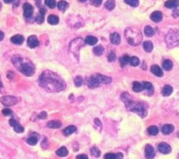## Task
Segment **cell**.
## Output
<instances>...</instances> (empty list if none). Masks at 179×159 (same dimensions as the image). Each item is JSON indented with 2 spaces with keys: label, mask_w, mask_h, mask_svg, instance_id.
<instances>
[{
  "label": "cell",
  "mask_w": 179,
  "mask_h": 159,
  "mask_svg": "<svg viewBox=\"0 0 179 159\" xmlns=\"http://www.w3.org/2000/svg\"><path fill=\"white\" fill-rule=\"evenodd\" d=\"M39 83L40 86L50 92H58L63 90L66 87L65 82L57 74L49 71H44L40 75Z\"/></svg>",
  "instance_id": "1"
},
{
  "label": "cell",
  "mask_w": 179,
  "mask_h": 159,
  "mask_svg": "<svg viewBox=\"0 0 179 159\" xmlns=\"http://www.w3.org/2000/svg\"><path fill=\"white\" fill-rule=\"evenodd\" d=\"M12 61V64L16 66V68L19 71H20L24 75L30 77L34 74L35 70H34L33 64L30 61L21 58L19 57H13Z\"/></svg>",
  "instance_id": "2"
},
{
  "label": "cell",
  "mask_w": 179,
  "mask_h": 159,
  "mask_svg": "<svg viewBox=\"0 0 179 159\" xmlns=\"http://www.w3.org/2000/svg\"><path fill=\"white\" fill-rule=\"evenodd\" d=\"M122 100L124 101L127 108L129 110H132L135 113H137L139 116H141L142 117H145L146 115H147V111L146 110L144 109V107H142L140 103H137L135 102H133V101H130L129 100V96L128 93H123L122 96Z\"/></svg>",
  "instance_id": "3"
},
{
  "label": "cell",
  "mask_w": 179,
  "mask_h": 159,
  "mask_svg": "<svg viewBox=\"0 0 179 159\" xmlns=\"http://www.w3.org/2000/svg\"><path fill=\"white\" fill-rule=\"evenodd\" d=\"M125 38L128 43L131 45H137L142 41V34L139 30L135 28H128L125 31Z\"/></svg>",
  "instance_id": "4"
},
{
  "label": "cell",
  "mask_w": 179,
  "mask_h": 159,
  "mask_svg": "<svg viewBox=\"0 0 179 159\" xmlns=\"http://www.w3.org/2000/svg\"><path fill=\"white\" fill-rule=\"evenodd\" d=\"M0 102L6 106H11V105L16 104L18 102V99L12 96H6V97H2L0 98Z\"/></svg>",
  "instance_id": "5"
},
{
  "label": "cell",
  "mask_w": 179,
  "mask_h": 159,
  "mask_svg": "<svg viewBox=\"0 0 179 159\" xmlns=\"http://www.w3.org/2000/svg\"><path fill=\"white\" fill-rule=\"evenodd\" d=\"M23 10H24V16L26 19H29L33 16V7L32 6V5H30L29 3H26L23 5Z\"/></svg>",
  "instance_id": "6"
},
{
  "label": "cell",
  "mask_w": 179,
  "mask_h": 159,
  "mask_svg": "<svg viewBox=\"0 0 179 159\" xmlns=\"http://www.w3.org/2000/svg\"><path fill=\"white\" fill-rule=\"evenodd\" d=\"M94 77V78L96 79V81L99 84H109L112 81L111 77H106V76H102V75H100V74H97V75H95Z\"/></svg>",
  "instance_id": "7"
},
{
  "label": "cell",
  "mask_w": 179,
  "mask_h": 159,
  "mask_svg": "<svg viewBox=\"0 0 179 159\" xmlns=\"http://www.w3.org/2000/svg\"><path fill=\"white\" fill-rule=\"evenodd\" d=\"M10 124H11V126L13 127L14 130H15L17 133H22V132H24V127H23L20 123H19L15 119H11V120H10Z\"/></svg>",
  "instance_id": "8"
},
{
  "label": "cell",
  "mask_w": 179,
  "mask_h": 159,
  "mask_svg": "<svg viewBox=\"0 0 179 159\" xmlns=\"http://www.w3.org/2000/svg\"><path fill=\"white\" fill-rule=\"evenodd\" d=\"M158 150L162 154H169L171 151V147L166 143H161L158 144Z\"/></svg>",
  "instance_id": "9"
},
{
  "label": "cell",
  "mask_w": 179,
  "mask_h": 159,
  "mask_svg": "<svg viewBox=\"0 0 179 159\" xmlns=\"http://www.w3.org/2000/svg\"><path fill=\"white\" fill-rule=\"evenodd\" d=\"M155 153V150H154V148L149 145V144H147L146 147H145V156L147 159H152L154 158Z\"/></svg>",
  "instance_id": "10"
},
{
  "label": "cell",
  "mask_w": 179,
  "mask_h": 159,
  "mask_svg": "<svg viewBox=\"0 0 179 159\" xmlns=\"http://www.w3.org/2000/svg\"><path fill=\"white\" fill-rule=\"evenodd\" d=\"M27 45L30 48H36L37 46H39L40 42L36 36H30L27 39Z\"/></svg>",
  "instance_id": "11"
},
{
  "label": "cell",
  "mask_w": 179,
  "mask_h": 159,
  "mask_svg": "<svg viewBox=\"0 0 179 159\" xmlns=\"http://www.w3.org/2000/svg\"><path fill=\"white\" fill-rule=\"evenodd\" d=\"M150 19H151L152 21H154L155 23H158V22L162 21V13L161 12H158V11L154 12L150 15Z\"/></svg>",
  "instance_id": "12"
},
{
  "label": "cell",
  "mask_w": 179,
  "mask_h": 159,
  "mask_svg": "<svg viewBox=\"0 0 179 159\" xmlns=\"http://www.w3.org/2000/svg\"><path fill=\"white\" fill-rule=\"evenodd\" d=\"M150 71L156 77H162L163 76V72L158 65H152L150 68Z\"/></svg>",
  "instance_id": "13"
},
{
  "label": "cell",
  "mask_w": 179,
  "mask_h": 159,
  "mask_svg": "<svg viewBox=\"0 0 179 159\" xmlns=\"http://www.w3.org/2000/svg\"><path fill=\"white\" fill-rule=\"evenodd\" d=\"M178 5H179L178 0H168V1H166L165 4H164L165 7H167V8H169V9L177 8Z\"/></svg>",
  "instance_id": "14"
},
{
  "label": "cell",
  "mask_w": 179,
  "mask_h": 159,
  "mask_svg": "<svg viewBox=\"0 0 179 159\" xmlns=\"http://www.w3.org/2000/svg\"><path fill=\"white\" fill-rule=\"evenodd\" d=\"M24 40H25V38L21 35H15V36L11 38V41L15 45H22Z\"/></svg>",
  "instance_id": "15"
},
{
  "label": "cell",
  "mask_w": 179,
  "mask_h": 159,
  "mask_svg": "<svg viewBox=\"0 0 179 159\" xmlns=\"http://www.w3.org/2000/svg\"><path fill=\"white\" fill-rule=\"evenodd\" d=\"M173 130H174V126L172 124H165L162 128V132L164 135H169V134L172 133Z\"/></svg>",
  "instance_id": "16"
},
{
  "label": "cell",
  "mask_w": 179,
  "mask_h": 159,
  "mask_svg": "<svg viewBox=\"0 0 179 159\" xmlns=\"http://www.w3.org/2000/svg\"><path fill=\"white\" fill-rule=\"evenodd\" d=\"M45 14H46V10L44 8H41L40 11L39 15L36 18V22L38 24H42L44 22V20H45Z\"/></svg>",
  "instance_id": "17"
},
{
  "label": "cell",
  "mask_w": 179,
  "mask_h": 159,
  "mask_svg": "<svg viewBox=\"0 0 179 159\" xmlns=\"http://www.w3.org/2000/svg\"><path fill=\"white\" fill-rule=\"evenodd\" d=\"M110 40H111V43L114 44V45H119L120 42H121V37L118 33L114 32V33H112L110 35Z\"/></svg>",
  "instance_id": "18"
},
{
  "label": "cell",
  "mask_w": 179,
  "mask_h": 159,
  "mask_svg": "<svg viewBox=\"0 0 179 159\" xmlns=\"http://www.w3.org/2000/svg\"><path fill=\"white\" fill-rule=\"evenodd\" d=\"M76 130H77V128H76L74 125H69V126H67V127L63 130V133H64L66 136H69V135L74 133Z\"/></svg>",
  "instance_id": "19"
},
{
  "label": "cell",
  "mask_w": 179,
  "mask_h": 159,
  "mask_svg": "<svg viewBox=\"0 0 179 159\" xmlns=\"http://www.w3.org/2000/svg\"><path fill=\"white\" fill-rule=\"evenodd\" d=\"M97 42H98L97 38H95L94 36H87L85 39V43L89 45H94Z\"/></svg>",
  "instance_id": "20"
},
{
  "label": "cell",
  "mask_w": 179,
  "mask_h": 159,
  "mask_svg": "<svg viewBox=\"0 0 179 159\" xmlns=\"http://www.w3.org/2000/svg\"><path fill=\"white\" fill-rule=\"evenodd\" d=\"M47 21H48V23H49L50 25H58V24H59L60 19H59V18H58L57 16H55V15H50V16L48 17V19H47Z\"/></svg>",
  "instance_id": "21"
},
{
  "label": "cell",
  "mask_w": 179,
  "mask_h": 159,
  "mask_svg": "<svg viewBox=\"0 0 179 159\" xmlns=\"http://www.w3.org/2000/svg\"><path fill=\"white\" fill-rule=\"evenodd\" d=\"M61 123L60 121H50L47 123V126L51 129H59L61 127Z\"/></svg>",
  "instance_id": "22"
},
{
  "label": "cell",
  "mask_w": 179,
  "mask_h": 159,
  "mask_svg": "<svg viewBox=\"0 0 179 159\" xmlns=\"http://www.w3.org/2000/svg\"><path fill=\"white\" fill-rule=\"evenodd\" d=\"M38 136H34V135L28 137L27 140H26L27 143L30 144V145H36V144L38 143V141H39V137H38Z\"/></svg>",
  "instance_id": "23"
},
{
  "label": "cell",
  "mask_w": 179,
  "mask_h": 159,
  "mask_svg": "<svg viewBox=\"0 0 179 159\" xmlns=\"http://www.w3.org/2000/svg\"><path fill=\"white\" fill-rule=\"evenodd\" d=\"M162 67L165 71H170L173 68V63L170 60L166 59L162 62Z\"/></svg>",
  "instance_id": "24"
},
{
  "label": "cell",
  "mask_w": 179,
  "mask_h": 159,
  "mask_svg": "<svg viewBox=\"0 0 179 159\" xmlns=\"http://www.w3.org/2000/svg\"><path fill=\"white\" fill-rule=\"evenodd\" d=\"M172 91H173V89H172V87L170 86V85H165L164 87H163V89H162V94L165 97H168V96H169L171 93H172Z\"/></svg>",
  "instance_id": "25"
},
{
  "label": "cell",
  "mask_w": 179,
  "mask_h": 159,
  "mask_svg": "<svg viewBox=\"0 0 179 159\" xmlns=\"http://www.w3.org/2000/svg\"><path fill=\"white\" fill-rule=\"evenodd\" d=\"M57 6L59 8L60 11L61 12H65L67 8H68V3L64 1V0H62V1H60L58 4H57Z\"/></svg>",
  "instance_id": "26"
},
{
  "label": "cell",
  "mask_w": 179,
  "mask_h": 159,
  "mask_svg": "<svg viewBox=\"0 0 179 159\" xmlns=\"http://www.w3.org/2000/svg\"><path fill=\"white\" fill-rule=\"evenodd\" d=\"M56 154L59 156H67L68 155V150L66 147H60L57 151H56Z\"/></svg>",
  "instance_id": "27"
},
{
  "label": "cell",
  "mask_w": 179,
  "mask_h": 159,
  "mask_svg": "<svg viewBox=\"0 0 179 159\" xmlns=\"http://www.w3.org/2000/svg\"><path fill=\"white\" fill-rule=\"evenodd\" d=\"M88 86L90 87V88H96V87H98L99 85H100V84L96 81V79L94 78V77L93 76V77H90V79H89V81H88Z\"/></svg>",
  "instance_id": "28"
},
{
  "label": "cell",
  "mask_w": 179,
  "mask_h": 159,
  "mask_svg": "<svg viewBox=\"0 0 179 159\" xmlns=\"http://www.w3.org/2000/svg\"><path fill=\"white\" fill-rule=\"evenodd\" d=\"M105 7H106V9L108 10V11L114 10V8L115 7V2H114V0H108V1L106 2V4H105Z\"/></svg>",
  "instance_id": "29"
},
{
  "label": "cell",
  "mask_w": 179,
  "mask_h": 159,
  "mask_svg": "<svg viewBox=\"0 0 179 159\" xmlns=\"http://www.w3.org/2000/svg\"><path fill=\"white\" fill-rule=\"evenodd\" d=\"M142 90H143V88H142V85L141 83H139V82L133 83V90L135 92H141Z\"/></svg>",
  "instance_id": "30"
},
{
  "label": "cell",
  "mask_w": 179,
  "mask_h": 159,
  "mask_svg": "<svg viewBox=\"0 0 179 159\" xmlns=\"http://www.w3.org/2000/svg\"><path fill=\"white\" fill-rule=\"evenodd\" d=\"M158 131H159L158 128H157L156 126H155V125H152V126H150V127L148 128V133L149 135H151V136H155V135H157V134H158Z\"/></svg>",
  "instance_id": "31"
},
{
  "label": "cell",
  "mask_w": 179,
  "mask_h": 159,
  "mask_svg": "<svg viewBox=\"0 0 179 159\" xmlns=\"http://www.w3.org/2000/svg\"><path fill=\"white\" fill-rule=\"evenodd\" d=\"M143 49L147 51V52H150L153 50V44L150 41H146L143 43Z\"/></svg>",
  "instance_id": "32"
},
{
  "label": "cell",
  "mask_w": 179,
  "mask_h": 159,
  "mask_svg": "<svg viewBox=\"0 0 179 159\" xmlns=\"http://www.w3.org/2000/svg\"><path fill=\"white\" fill-rule=\"evenodd\" d=\"M154 30L151 26H146L144 28V33L147 37H152L154 35Z\"/></svg>",
  "instance_id": "33"
},
{
  "label": "cell",
  "mask_w": 179,
  "mask_h": 159,
  "mask_svg": "<svg viewBox=\"0 0 179 159\" xmlns=\"http://www.w3.org/2000/svg\"><path fill=\"white\" fill-rule=\"evenodd\" d=\"M93 51H94V53L96 56H101V55L103 53V51H104V48H103L102 46L99 45V46L94 47V50H93Z\"/></svg>",
  "instance_id": "34"
},
{
  "label": "cell",
  "mask_w": 179,
  "mask_h": 159,
  "mask_svg": "<svg viewBox=\"0 0 179 159\" xmlns=\"http://www.w3.org/2000/svg\"><path fill=\"white\" fill-rule=\"evenodd\" d=\"M129 59L130 58L128 56H124V57H121L120 58V63H121V66H125L126 64H129Z\"/></svg>",
  "instance_id": "35"
},
{
  "label": "cell",
  "mask_w": 179,
  "mask_h": 159,
  "mask_svg": "<svg viewBox=\"0 0 179 159\" xmlns=\"http://www.w3.org/2000/svg\"><path fill=\"white\" fill-rule=\"evenodd\" d=\"M125 3L132 7H136L139 5V0H124Z\"/></svg>",
  "instance_id": "36"
},
{
  "label": "cell",
  "mask_w": 179,
  "mask_h": 159,
  "mask_svg": "<svg viewBox=\"0 0 179 159\" xmlns=\"http://www.w3.org/2000/svg\"><path fill=\"white\" fill-rule=\"evenodd\" d=\"M45 4L51 9H53L57 5L55 0H45Z\"/></svg>",
  "instance_id": "37"
},
{
  "label": "cell",
  "mask_w": 179,
  "mask_h": 159,
  "mask_svg": "<svg viewBox=\"0 0 179 159\" xmlns=\"http://www.w3.org/2000/svg\"><path fill=\"white\" fill-rule=\"evenodd\" d=\"M129 64H130L131 65H133V66H137V65H139V64H140L139 58H136V57H132V58H130V59H129Z\"/></svg>",
  "instance_id": "38"
},
{
  "label": "cell",
  "mask_w": 179,
  "mask_h": 159,
  "mask_svg": "<svg viewBox=\"0 0 179 159\" xmlns=\"http://www.w3.org/2000/svg\"><path fill=\"white\" fill-rule=\"evenodd\" d=\"M142 85L143 90H147L148 91H152L153 90V85L150 83H148V82H143Z\"/></svg>",
  "instance_id": "39"
},
{
  "label": "cell",
  "mask_w": 179,
  "mask_h": 159,
  "mask_svg": "<svg viewBox=\"0 0 179 159\" xmlns=\"http://www.w3.org/2000/svg\"><path fill=\"white\" fill-rule=\"evenodd\" d=\"M91 154H92V156H94L95 157H99L101 156V150L97 147H93L91 149Z\"/></svg>",
  "instance_id": "40"
},
{
  "label": "cell",
  "mask_w": 179,
  "mask_h": 159,
  "mask_svg": "<svg viewBox=\"0 0 179 159\" xmlns=\"http://www.w3.org/2000/svg\"><path fill=\"white\" fill-rule=\"evenodd\" d=\"M74 84H75L77 87H80V86L82 84V78H81V77L78 76V77H76L74 78Z\"/></svg>",
  "instance_id": "41"
},
{
  "label": "cell",
  "mask_w": 179,
  "mask_h": 159,
  "mask_svg": "<svg viewBox=\"0 0 179 159\" xmlns=\"http://www.w3.org/2000/svg\"><path fill=\"white\" fill-rule=\"evenodd\" d=\"M90 3L92 5L98 7L102 4V0H90Z\"/></svg>",
  "instance_id": "42"
},
{
  "label": "cell",
  "mask_w": 179,
  "mask_h": 159,
  "mask_svg": "<svg viewBox=\"0 0 179 159\" xmlns=\"http://www.w3.org/2000/svg\"><path fill=\"white\" fill-rule=\"evenodd\" d=\"M115 58H116L115 53H114V51H111V52L109 53L108 57V61H110V62H113V61H114V60H115Z\"/></svg>",
  "instance_id": "43"
},
{
  "label": "cell",
  "mask_w": 179,
  "mask_h": 159,
  "mask_svg": "<svg viewBox=\"0 0 179 159\" xmlns=\"http://www.w3.org/2000/svg\"><path fill=\"white\" fill-rule=\"evenodd\" d=\"M104 159H115V154H114V153H107L104 156Z\"/></svg>",
  "instance_id": "44"
},
{
  "label": "cell",
  "mask_w": 179,
  "mask_h": 159,
  "mask_svg": "<svg viewBox=\"0 0 179 159\" xmlns=\"http://www.w3.org/2000/svg\"><path fill=\"white\" fill-rule=\"evenodd\" d=\"M2 113H3L5 116H10V115L12 114V111L11 110H9V109H4V110H2Z\"/></svg>",
  "instance_id": "45"
},
{
  "label": "cell",
  "mask_w": 179,
  "mask_h": 159,
  "mask_svg": "<svg viewBox=\"0 0 179 159\" xmlns=\"http://www.w3.org/2000/svg\"><path fill=\"white\" fill-rule=\"evenodd\" d=\"M46 117H47V114H46V112H45V111H42V112L40 113V115H39V117H40V119H46Z\"/></svg>",
  "instance_id": "46"
},
{
  "label": "cell",
  "mask_w": 179,
  "mask_h": 159,
  "mask_svg": "<svg viewBox=\"0 0 179 159\" xmlns=\"http://www.w3.org/2000/svg\"><path fill=\"white\" fill-rule=\"evenodd\" d=\"M76 159H88L87 156L85 154H81V155H78L76 156Z\"/></svg>",
  "instance_id": "47"
},
{
  "label": "cell",
  "mask_w": 179,
  "mask_h": 159,
  "mask_svg": "<svg viewBox=\"0 0 179 159\" xmlns=\"http://www.w3.org/2000/svg\"><path fill=\"white\" fill-rule=\"evenodd\" d=\"M122 157H123V155H122V153H116L115 154V159H122Z\"/></svg>",
  "instance_id": "48"
},
{
  "label": "cell",
  "mask_w": 179,
  "mask_h": 159,
  "mask_svg": "<svg viewBox=\"0 0 179 159\" xmlns=\"http://www.w3.org/2000/svg\"><path fill=\"white\" fill-rule=\"evenodd\" d=\"M94 123H96L97 125H99L100 127H101V121H100V120H99L98 118H95V119H94Z\"/></svg>",
  "instance_id": "49"
},
{
  "label": "cell",
  "mask_w": 179,
  "mask_h": 159,
  "mask_svg": "<svg viewBox=\"0 0 179 159\" xmlns=\"http://www.w3.org/2000/svg\"><path fill=\"white\" fill-rule=\"evenodd\" d=\"M4 38H5V34H4V32L0 31V41H2V40L4 39Z\"/></svg>",
  "instance_id": "50"
},
{
  "label": "cell",
  "mask_w": 179,
  "mask_h": 159,
  "mask_svg": "<svg viewBox=\"0 0 179 159\" xmlns=\"http://www.w3.org/2000/svg\"><path fill=\"white\" fill-rule=\"evenodd\" d=\"M4 2L6 3V4H11L13 2V0H4Z\"/></svg>",
  "instance_id": "51"
},
{
  "label": "cell",
  "mask_w": 179,
  "mask_h": 159,
  "mask_svg": "<svg viewBox=\"0 0 179 159\" xmlns=\"http://www.w3.org/2000/svg\"><path fill=\"white\" fill-rule=\"evenodd\" d=\"M80 2H86L87 0H80Z\"/></svg>",
  "instance_id": "52"
}]
</instances>
